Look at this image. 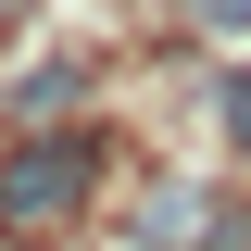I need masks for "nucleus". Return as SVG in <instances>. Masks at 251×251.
<instances>
[{"instance_id":"1","label":"nucleus","mask_w":251,"mask_h":251,"mask_svg":"<svg viewBox=\"0 0 251 251\" xmlns=\"http://www.w3.org/2000/svg\"><path fill=\"white\" fill-rule=\"evenodd\" d=\"M88 138H25V151L0 163V239H50V226H75V201H88Z\"/></svg>"},{"instance_id":"2","label":"nucleus","mask_w":251,"mask_h":251,"mask_svg":"<svg viewBox=\"0 0 251 251\" xmlns=\"http://www.w3.org/2000/svg\"><path fill=\"white\" fill-rule=\"evenodd\" d=\"M188 25H214V38H251V0H188Z\"/></svg>"},{"instance_id":"3","label":"nucleus","mask_w":251,"mask_h":251,"mask_svg":"<svg viewBox=\"0 0 251 251\" xmlns=\"http://www.w3.org/2000/svg\"><path fill=\"white\" fill-rule=\"evenodd\" d=\"M226 126H239V138H251V75H226Z\"/></svg>"}]
</instances>
